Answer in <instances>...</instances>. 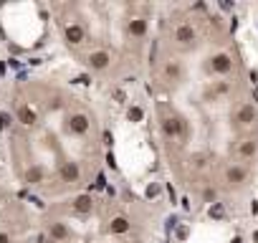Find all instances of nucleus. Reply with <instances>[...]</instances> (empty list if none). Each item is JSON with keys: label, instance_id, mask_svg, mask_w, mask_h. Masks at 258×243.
<instances>
[{"label": "nucleus", "instance_id": "1", "mask_svg": "<svg viewBox=\"0 0 258 243\" xmlns=\"http://www.w3.org/2000/svg\"><path fill=\"white\" fill-rule=\"evenodd\" d=\"M162 132L167 135V137H182V132H185V122L180 119V116H165L162 119Z\"/></svg>", "mask_w": 258, "mask_h": 243}, {"label": "nucleus", "instance_id": "2", "mask_svg": "<svg viewBox=\"0 0 258 243\" xmlns=\"http://www.w3.org/2000/svg\"><path fill=\"white\" fill-rule=\"evenodd\" d=\"M210 69H213L215 74L225 76V74L233 71V58H230L228 53H215V56L210 58Z\"/></svg>", "mask_w": 258, "mask_h": 243}, {"label": "nucleus", "instance_id": "3", "mask_svg": "<svg viewBox=\"0 0 258 243\" xmlns=\"http://www.w3.org/2000/svg\"><path fill=\"white\" fill-rule=\"evenodd\" d=\"M89 127H91V122H89L86 114H71V116H69V130H71L74 135H86Z\"/></svg>", "mask_w": 258, "mask_h": 243}, {"label": "nucleus", "instance_id": "4", "mask_svg": "<svg viewBox=\"0 0 258 243\" xmlns=\"http://www.w3.org/2000/svg\"><path fill=\"white\" fill-rule=\"evenodd\" d=\"M175 41H177L180 46L195 43V28H192L190 23H180V26L175 28Z\"/></svg>", "mask_w": 258, "mask_h": 243}, {"label": "nucleus", "instance_id": "5", "mask_svg": "<svg viewBox=\"0 0 258 243\" xmlns=\"http://www.w3.org/2000/svg\"><path fill=\"white\" fill-rule=\"evenodd\" d=\"M255 106L253 104H243V106H238V111H235V122L238 125H243V127H248V125H253L255 122Z\"/></svg>", "mask_w": 258, "mask_h": 243}, {"label": "nucleus", "instance_id": "6", "mask_svg": "<svg viewBox=\"0 0 258 243\" xmlns=\"http://www.w3.org/2000/svg\"><path fill=\"white\" fill-rule=\"evenodd\" d=\"M245 177H248V170H245L243 165H230V167L225 170V180H228V185H243Z\"/></svg>", "mask_w": 258, "mask_h": 243}, {"label": "nucleus", "instance_id": "7", "mask_svg": "<svg viewBox=\"0 0 258 243\" xmlns=\"http://www.w3.org/2000/svg\"><path fill=\"white\" fill-rule=\"evenodd\" d=\"M58 175H61V180H63V183H76V180L81 177V170H79V165H76V162H63V165H61V170H58Z\"/></svg>", "mask_w": 258, "mask_h": 243}, {"label": "nucleus", "instance_id": "8", "mask_svg": "<svg viewBox=\"0 0 258 243\" xmlns=\"http://www.w3.org/2000/svg\"><path fill=\"white\" fill-rule=\"evenodd\" d=\"M109 61H111V56H109L106 51H94V53H89V66H91V69H96V71L106 69V66H109Z\"/></svg>", "mask_w": 258, "mask_h": 243}, {"label": "nucleus", "instance_id": "9", "mask_svg": "<svg viewBox=\"0 0 258 243\" xmlns=\"http://www.w3.org/2000/svg\"><path fill=\"white\" fill-rule=\"evenodd\" d=\"M48 235H51V240H66V238L71 235V230H69V225H63V223H51Z\"/></svg>", "mask_w": 258, "mask_h": 243}, {"label": "nucleus", "instance_id": "10", "mask_svg": "<svg viewBox=\"0 0 258 243\" xmlns=\"http://www.w3.org/2000/svg\"><path fill=\"white\" fill-rule=\"evenodd\" d=\"M66 41L69 43H81L84 41V28L79 23H69L66 26Z\"/></svg>", "mask_w": 258, "mask_h": 243}, {"label": "nucleus", "instance_id": "11", "mask_svg": "<svg viewBox=\"0 0 258 243\" xmlns=\"http://www.w3.org/2000/svg\"><path fill=\"white\" fill-rule=\"evenodd\" d=\"M91 208H94V200H91V195H79V198L74 200V210H76V213H81V215L91 213Z\"/></svg>", "mask_w": 258, "mask_h": 243}, {"label": "nucleus", "instance_id": "12", "mask_svg": "<svg viewBox=\"0 0 258 243\" xmlns=\"http://www.w3.org/2000/svg\"><path fill=\"white\" fill-rule=\"evenodd\" d=\"M165 76H167L170 81H180V79H182V66H180V61H167V64H165Z\"/></svg>", "mask_w": 258, "mask_h": 243}, {"label": "nucleus", "instance_id": "13", "mask_svg": "<svg viewBox=\"0 0 258 243\" xmlns=\"http://www.w3.org/2000/svg\"><path fill=\"white\" fill-rule=\"evenodd\" d=\"M258 152V142L255 140H243L240 145H238V155L240 157H253Z\"/></svg>", "mask_w": 258, "mask_h": 243}, {"label": "nucleus", "instance_id": "14", "mask_svg": "<svg viewBox=\"0 0 258 243\" xmlns=\"http://www.w3.org/2000/svg\"><path fill=\"white\" fill-rule=\"evenodd\" d=\"M18 119H21V125L33 127V125H36V111H33L31 106H21V109H18Z\"/></svg>", "mask_w": 258, "mask_h": 243}, {"label": "nucleus", "instance_id": "15", "mask_svg": "<svg viewBox=\"0 0 258 243\" xmlns=\"http://www.w3.org/2000/svg\"><path fill=\"white\" fill-rule=\"evenodd\" d=\"M129 33H132V36H145L147 33V21L145 18H132V21H129Z\"/></svg>", "mask_w": 258, "mask_h": 243}, {"label": "nucleus", "instance_id": "16", "mask_svg": "<svg viewBox=\"0 0 258 243\" xmlns=\"http://www.w3.org/2000/svg\"><path fill=\"white\" fill-rule=\"evenodd\" d=\"M26 180H28L31 185H38V183H43V167H38V165L28 167V172H26Z\"/></svg>", "mask_w": 258, "mask_h": 243}, {"label": "nucleus", "instance_id": "17", "mask_svg": "<svg viewBox=\"0 0 258 243\" xmlns=\"http://www.w3.org/2000/svg\"><path fill=\"white\" fill-rule=\"evenodd\" d=\"M109 230H111V233H119V235H121V233H126V230H129V220L119 215V218H114V220L109 223Z\"/></svg>", "mask_w": 258, "mask_h": 243}, {"label": "nucleus", "instance_id": "18", "mask_svg": "<svg viewBox=\"0 0 258 243\" xmlns=\"http://www.w3.org/2000/svg\"><path fill=\"white\" fill-rule=\"evenodd\" d=\"M208 215H210L213 220H223V218H225V205H223V203H213L210 210H208Z\"/></svg>", "mask_w": 258, "mask_h": 243}, {"label": "nucleus", "instance_id": "19", "mask_svg": "<svg viewBox=\"0 0 258 243\" xmlns=\"http://www.w3.org/2000/svg\"><path fill=\"white\" fill-rule=\"evenodd\" d=\"M142 116H145V111H142L140 106H132V109H129V122H142Z\"/></svg>", "mask_w": 258, "mask_h": 243}, {"label": "nucleus", "instance_id": "20", "mask_svg": "<svg viewBox=\"0 0 258 243\" xmlns=\"http://www.w3.org/2000/svg\"><path fill=\"white\" fill-rule=\"evenodd\" d=\"M160 190H162V188H160L157 183H152V185H147V193H145V195H147V198H157Z\"/></svg>", "mask_w": 258, "mask_h": 243}, {"label": "nucleus", "instance_id": "21", "mask_svg": "<svg viewBox=\"0 0 258 243\" xmlns=\"http://www.w3.org/2000/svg\"><path fill=\"white\" fill-rule=\"evenodd\" d=\"M203 198L213 205V203H215V190H213V188H205V190H203Z\"/></svg>", "mask_w": 258, "mask_h": 243}, {"label": "nucleus", "instance_id": "22", "mask_svg": "<svg viewBox=\"0 0 258 243\" xmlns=\"http://www.w3.org/2000/svg\"><path fill=\"white\" fill-rule=\"evenodd\" d=\"M192 165L195 167H205V155H195L192 157Z\"/></svg>", "mask_w": 258, "mask_h": 243}, {"label": "nucleus", "instance_id": "23", "mask_svg": "<svg viewBox=\"0 0 258 243\" xmlns=\"http://www.w3.org/2000/svg\"><path fill=\"white\" fill-rule=\"evenodd\" d=\"M187 233H190V230H187V225H180V228H177V238H180V240H185V238H187Z\"/></svg>", "mask_w": 258, "mask_h": 243}, {"label": "nucleus", "instance_id": "24", "mask_svg": "<svg viewBox=\"0 0 258 243\" xmlns=\"http://www.w3.org/2000/svg\"><path fill=\"white\" fill-rule=\"evenodd\" d=\"M250 213H253V215H258V200H253V203H250Z\"/></svg>", "mask_w": 258, "mask_h": 243}, {"label": "nucleus", "instance_id": "25", "mask_svg": "<svg viewBox=\"0 0 258 243\" xmlns=\"http://www.w3.org/2000/svg\"><path fill=\"white\" fill-rule=\"evenodd\" d=\"M0 243H11V235L8 233H0Z\"/></svg>", "mask_w": 258, "mask_h": 243}, {"label": "nucleus", "instance_id": "26", "mask_svg": "<svg viewBox=\"0 0 258 243\" xmlns=\"http://www.w3.org/2000/svg\"><path fill=\"white\" fill-rule=\"evenodd\" d=\"M253 240H255V243H258V230H255V233H253Z\"/></svg>", "mask_w": 258, "mask_h": 243}, {"label": "nucleus", "instance_id": "27", "mask_svg": "<svg viewBox=\"0 0 258 243\" xmlns=\"http://www.w3.org/2000/svg\"><path fill=\"white\" fill-rule=\"evenodd\" d=\"M233 243H243V240H240V238H233Z\"/></svg>", "mask_w": 258, "mask_h": 243}]
</instances>
